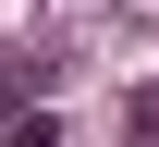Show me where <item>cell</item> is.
I'll return each instance as SVG.
<instances>
[{
  "mask_svg": "<svg viewBox=\"0 0 159 147\" xmlns=\"http://www.w3.org/2000/svg\"><path fill=\"white\" fill-rule=\"evenodd\" d=\"M122 147H159V74L135 86V110H122Z\"/></svg>",
  "mask_w": 159,
  "mask_h": 147,
  "instance_id": "6da1fadb",
  "label": "cell"
},
{
  "mask_svg": "<svg viewBox=\"0 0 159 147\" xmlns=\"http://www.w3.org/2000/svg\"><path fill=\"white\" fill-rule=\"evenodd\" d=\"M0 147H61V110H37V98H25V123L0 135Z\"/></svg>",
  "mask_w": 159,
  "mask_h": 147,
  "instance_id": "7a4b0ae2",
  "label": "cell"
},
{
  "mask_svg": "<svg viewBox=\"0 0 159 147\" xmlns=\"http://www.w3.org/2000/svg\"><path fill=\"white\" fill-rule=\"evenodd\" d=\"M12 123H25V74H0V135H12Z\"/></svg>",
  "mask_w": 159,
  "mask_h": 147,
  "instance_id": "3957f363",
  "label": "cell"
}]
</instances>
